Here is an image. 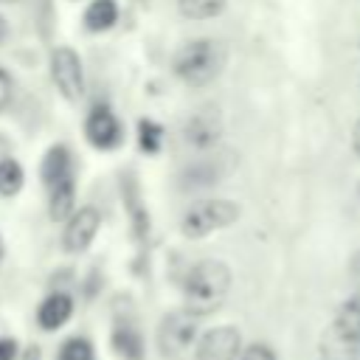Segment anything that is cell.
Listing matches in <instances>:
<instances>
[{"mask_svg": "<svg viewBox=\"0 0 360 360\" xmlns=\"http://www.w3.org/2000/svg\"><path fill=\"white\" fill-rule=\"evenodd\" d=\"M228 290H231V270H228V264H222L217 259L197 262L186 273V281H183L186 312H191L194 318L211 315L214 309L222 307Z\"/></svg>", "mask_w": 360, "mask_h": 360, "instance_id": "1", "label": "cell"}, {"mask_svg": "<svg viewBox=\"0 0 360 360\" xmlns=\"http://www.w3.org/2000/svg\"><path fill=\"white\" fill-rule=\"evenodd\" d=\"M225 53L219 42L214 39H191L174 53V73L188 87H205L211 84L222 70Z\"/></svg>", "mask_w": 360, "mask_h": 360, "instance_id": "2", "label": "cell"}, {"mask_svg": "<svg viewBox=\"0 0 360 360\" xmlns=\"http://www.w3.org/2000/svg\"><path fill=\"white\" fill-rule=\"evenodd\" d=\"M239 219V205L233 200H200L186 208L180 219V231L188 239H202L211 231L228 228Z\"/></svg>", "mask_w": 360, "mask_h": 360, "instance_id": "3", "label": "cell"}, {"mask_svg": "<svg viewBox=\"0 0 360 360\" xmlns=\"http://www.w3.org/2000/svg\"><path fill=\"white\" fill-rule=\"evenodd\" d=\"M197 340V318L186 309L169 312L158 326V349L163 357H180Z\"/></svg>", "mask_w": 360, "mask_h": 360, "instance_id": "4", "label": "cell"}, {"mask_svg": "<svg viewBox=\"0 0 360 360\" xmlns=\"http://www.w3.org/2000/svg\"><path fill=\"white\" fill-rule=\"evenodd\" d=\"M51 79L59 87V93L68 101H79L84 93V73H82V59L73 48L62 45L51 53Z\"/></svg>", "mask_w": 360, "mask_h": 360, "instance_id": "5", "label": "cell"}, {"mask_svg": "<svg viewBox=\"0 0 360 360\" xmlns=\"http://www.w3.org/2000/svg\"><path fill=\"white\" fill-rule=\"evenodd\" d=\"M242 352V335L236 326L208 329L194 349V360H236Z\"/></svg>", "mask_w": 360, "mask_h": 360, "instance_id": "6", "label": "cell"}, {"mask_svg": "<svg viewBox=\"0 0 360 360\" xmlns=\"http://www.w3.org/2000/svg\"><path fill=\"white\" fill-rule=\"evenodd\" d=\"M98 225H101V214L93 208V205H84L79 211H73L68 217V225H65V233H62V245L68 253H82L90 248V242L96 239L98 233Z\"/></svg>", "mask_w": 360, "mask_h": 360, "instance_id": "7", "label": "cell"}, {"mask_svg": "<svg viewBox=\"0 0 360 360\" xmlns=\"http://www.w3.org/2000/svg\"><path fill=\"white\" fill-rule=\"evenodd\" d=\"M84 135L96 149H112V146L121 143L124 129H121V121L115 118V112L107 104H96L87 115V121H84Z\"/></svg>", "mask_w": 360, "mask_h": 360, "instance_id": "8", "label": "cell"}, {"mask_svg": "<svg viewBox=\"0 0 360 360\" xmlns=\"http://www.w3.org/2000/svg\"><path fill=\"white\" fill-rule=\"evenodd\" d=\"M222 132V118H219V110L217 107H200L197 112L188 115V121L183 124V135L191 146L197 149H205V146H214L217 138Z\"/></svg>", "mask_w": 360, "mask_h": 360, "instance_id": "9", "label": "cell"}, {"mask_svg": "<svg viewBox=\"0 0 360 360\" xmlns=\"http://www.w3.org/2000/svg\"><path fill=\"white\" fill-rule=\"evenodd\" d=\"M70 315H73V301H70L68 292H51L37 309V321L45 332H53V329L65 326L70 321Z\"/></svg>", "mask_w": 360, "mask_h": 360, "instance_id": "10", "label": "cell"}, {"mask_svg": "<svg viewBox=\"0 0 360 360\" xmlns=\"http://www.w3.org/2000/svg\"><path fill=\"white\" fill-rule=\"evenodd\" d=\"M73 205H76V183L70 174V177H65L48 188V214L53 222H62L73 214Z\"/></svg>", "mask_w": 360, "mask_h": 360, "instance_id": "11", "label": "cell"}, {"mask_svg": "<svg viewBox=\"0 0 360 360\" xmlns=\"http://www.w3.org/2000/svg\"><path fill=\"white\" fill-rule=\"evenodd\" d=\"M360 357V343L343 335L340 329L329 326L321 338V360H357Z\"/></svg>", "mask_w": 360, "mask_h": 360, "instance_id": "12", "label": "cell"}, {"mask_svg": "<svg viewBox=\"0 0 360 360\" xmlns=\"http://www.w3.org/2000/svg\"><path fill=\"white\" fill-rule=\"evenodd\" d=\"M39 174H42L45 188H51L53 183L70 177V174H73V163H70V152H68V146H62V143L51 146V149L45 152V158H42V169H39Z\"/></svg>", "mask_w": 360, "mask_h": 360, "instance_id": "13", "label": "cell"}, {"mask_svg": "<svg viewBox=\"0 0 360 360\" xmlns=\"http://www.w3.org/2000/svg\"><path fill=\"white\" fill-rule=\"evenodd\" d=\"M332 326L360 343V292L352 295V298H346V301L338 307V315H335V323H332Z\"/></svg>", "mask_w": 360, "mask_h": 360, "instance_id": "14", "label": "cell"}, {"mask_svg": "<svg viewBox=\"0 0 360 360\" xmlns=\"http://www.w3.org/2000/svg\"><path fill=\"white\" fill-rule=\"evenodd\" d=\"M118 20V6L115 0H93L84 11V25L87 31H107Z\"/></svg>", "mask_w": 360, "mask_h": 360, "instance_id": "15", "label": "cell"}, {"mask_svg": "<svg viewBox=\"0 0 360 360\" xmlns=\"http://www.w3.org/2000/svg\"><path fill=\"white\" fill-rule=\"evenodd\" d=\"M112 346L115 352L124 357V360H143V343H141V335L129 326H118L112 332Z\"/></svg>", "mask_w": 360, "mask_h": 360, "instance_id": "16", "label": "cell"}, {"mask_svg": "<svg viewBox=\"0 0 360 360\" xmlns=\"http://www.w3.org/2000/svg\"><path fill=\"white\" fill-rule=\"evenodd\" d=\"M22 180H25L22 166H20L11 155L3 158V160H0V194H3V197H14V194L22 188Z\"/></svg>", "mask_w": 360, "mask_h": 360, "instance_id": "17", "label": "cell"}, {"mask_svg": "<svg viewBox=\"0 0 360 360\" xmlns=\"http://www.w3.org/2000/svg\"><path fill=\"white\" fill-rule=\"evenodd\" d=\"M177 8L186 20H211L225 8V0H177Z\"/></svg>", "mask_w": 360, "mask_h": 360, "instance_id": "18", "label": "cell"}, {"mask_svg": "<svg viewBox=\"0 0 360 360\" xmlns=\"http://www.w3.org/2000/svg\"><path fill=\"white\" fill-rule=\"evenodd\" d=\"M219 174H222V172H219L217 160H200V163H194V166H188V169H186V177H188V183H194V186L217 183V177H219Z\"/></svg>", "mask_w": 360, "mask_h": 360, "instance_id": "19", "label": "cell"}, {"mask_svg": "<svg viewBox=\"0 0 360 360\" xmlns=\"http://www.w3.org/2000/svg\"><path fill=\"white\" fill-rule=\"evenodd\" d=\"M59 360H93V346L84 338H70L62 343Z\"/></svg>", "mask_w": 360, "mask_h": 360, "instance_id": "20", "label": "cell"}, {"mask_svg": "<svg viewBox=\"0 0 360 360\" xmlns=\"http://www.w3.org/2000/svg\"><path fill=\"white\" fill-rule=\"evenodd\" d=\"M138 132H141V149H146V152H158V149H160L163 129H160L155 121L143 118V121L138 124Z\"/></svg>", "mask_w": 360, "mask_h": 360, "instance_id": "21", "label": "cell"}, {"mask_svg": "<svg viewBox=\"0 0 360 360\" xmlns=\"http://www.w3.org/2000/svg\"><path fill=\"white\" fill-rule=\"evenodd\" d=\"M239 360H276V352L267 343H250L239 352Z\"/></svg>", "mask_w": 360, "mask_h": 360, "instance_id": "22", "label": "cell"}, {"mask_svg": "<svg viewBox=\"0 0 360 360\" xmlns=\"http://www.w3.org/2000/svg\"><path fill=\"white\" fill-rule=\"evenodd\" d=\"M11 90H14V82H11V76L0 68V110L11 101Z\"/></svg>", "mask_w": 360, "mask_h": 360, "instance_id": "23", "label": "cell"}, {"mask_svg": "<svg viewBox=\"0 0 360 360\" xmlns=\"http://www.w3.org/2000/svg\"><path fill=\"white\" fill-rule=\"evenodd\" d=\"M14 357H17V340L0 338V360H14Z\"/></svg>", "mask_w": 360, "mask_h": 360, "instance_id": "24", "label": "cell"}, {"mask_svg": "<svg viewBox=\"0 0 360 360\" xmlns=\"http://www.w3.org/2000/svg\"><path fill=\"white\" fill-rule=\"evenodd\" d=\"M11 155V143H8V138L6 135H0V160L3 158H8Z\"/></svg>", "mask_w": 360, "mask_h": 360, "instance_id": "25", "label": "cell"}, {"mask_svg": "<svg viewBox=\"0 0 360 360\" xmlns=\"http://www.w3.org/2000/svg\"><path fill=\"white\" fill-rule=\"evenodd\" d=\"M352 146H354V152L360 155V118H357V124H354V132H352Z\"/></svg>", "mask_w": 360, "mask_h": 360, "instance_id": "26", "label": "cell"}, {"mask_svg": "<svg viewBox=\"0 0 360 360\" xmlns=\"http://www.w3.org/2000/svg\"><path fill=\"white\" fill-rule=\"evenodd\" d=\"M352 276H354V278L360 281V250H357V253L352 256Z\"/></svg>", "mask_w": 360, "mask_h": 360, "instance_id": "27", "label": "cell"}, {"mask_svg": "<svg viewBox=\"0 0 360 360\" xmlns=\"http://www.w3.org/2000/svg\"><path fill=\"white\" fill-rule=\"evenodd\" d=\"M6 34H8V25H6V17H0V42L6 39Z\"/></svg>", "mask_w": 360, "mask_h": 360, "instance_id": "28", "label": "cell"}, {"mask_svg": "<svg viewBox=\"0 0 360 360\" xmlns=\"http://www.w3.org/2000/svg\"><path fill=\"white\" fill-rule=\"evenodd\" d=\"M0 256H3V239H0Z\"/></svg>", "mask_w": 360, "mask_h": 360, "instance_id": "29", "label": "cell"}, {"mask_svg": "<svg viewBox=\"0 0 360 360\" xmlns=\"http://www.w3.org/2000/svg\"><path fill=\"white\" fill-rule=\"evenodd\" d=\"M357 194H360V183H357Z\"/></svg>", "mask_w": 360, "mask_h": 360, "instance_id": "30", "label": "cell"}, {"mask_svg": "<svg viewBox=\"0 0 360 360\" xmlns=\"http://www.w3.org/2000/svg\"><path fill=\"white\" fill-rule=\"evenodd\" d=\"M0 3H11V0H0Z\"/></svg>", "mask_w": 360, "mask_h": 360, "instance_id": "31", "label": "cell"}]
</instances>
